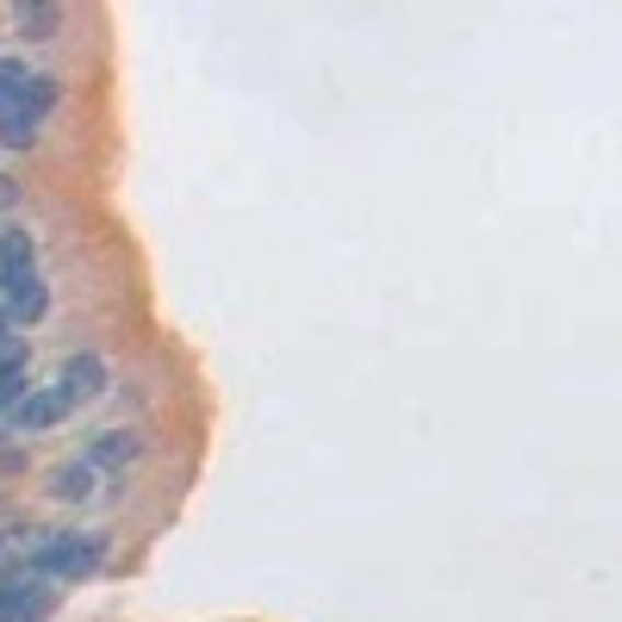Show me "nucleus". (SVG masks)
Masks as SVG:
<instances>
[{"instance_id":"f257e3e1","label":"nucleus","mask_w":622,"mask_h":622,"mask_svg":"<svg viewBox=\"0 0 622 622\" xmlns=\"http://www.w3.org/2000/svg\"><path fill=\"white\" fill-rule=\"evenodd\" d=\"M100 554H106L100 535H57V529L25 535V573H38V579H88Z\"/></svg>"},{"instance_id":"f03ea898","label":"nucleus","mask_w":622,"mask_h":622,"mask_svg":"<svg viewBox=\"0 0 622 622\" xmlns=\"http://www.w3.org/2000/svg\"><path fill=\"white\" fill-rule=\"evenodd\" d=\"M0 287H7V311L13 318H44V280L32 268V237L25 231L0 237Z\"/></svg>"},{"instance_id":"7ed1b4c3","label":"nucleus","mask_w":622,"mask_h":622,"mask_svg":"<svg viewBox=\"0 0 622 622\" xmlns=\"http://www.w3.org/2000/svg\"><path fill=\"white\" fill-rule=\"evenodd\" d=\"M62 399V411H76V405H94L100 392H106V361H100V355H69V361H62V373H57V387H50Z\"/></svg>"},{"instance_id":"20e7f679","label":"nucleus","mask_w":622,"mask_h":622,"mask_svg":"<svg viewBox=\"0 0 622 622\" xmlns=\"http://www.w3.org/2000/svg\"><path fill=\"white\" fill-rule=\"evenodd\" d=\"M50 610V585L38 573H20V579H0V622H38Z\"/></svg>"},{"instance_id":"39448f33","label":"nucleus","mask_w":622,"mask_h":622,"mask_svg":"<svg viewBox=\"0 0 622 622\" xmlns=\"http://www.w3.org/2000/svg\"><path fill=\"white\" fill-rule=\"evenodd\" d=\"M62 417H69V411H62V399L50 387H32L20 399V405H13V424L25 429V436H32V429H50V424H62Z\"/></svg>"},{"instance_id":"423d86ee","label":"nucleus","mask_w":622,"mask_h":622,"mask_svg":"<svg viewBox=\"0 0 622 622\" xmlns=\"http://www.w3.org/2000/svg\"><path fill=\"white\" fill-rule=\"evenodd\" d=\"M137 436L131 429H100L94 442H88V466H131L137 461Z\"/></svg>"},{"instance_id":"0eeeda50","label":"nucleus","mask_w":622,"mask_h":622,"mask_svg":"<svg viewBox=\"0 0 622 622\" xmlns=\"http://www.w3.org/2000/svg\"><path fill=\"white\" fill-rule=\"evenodd\" d=\"M50 498H62V505H88V498H94V466L88 461H62L57 473H50Z\"/></svg>"},{"instance_id":"6e6552de","label":"nucleus","mask_w":622,"mask_h":622,"mask_svg":"<svg viewBox=\"0 0 622 622\" xmlns=\"http://www.w3.org/2000/svg\"><path fill=\"white\" fill-rule=\"evenodd\" d=\"M13 20H20V32H25V38H50V32L62 25V7H20Z\"/></svg>"},{"instance_id":"1a4fd4ad","label":"nucleus","mask_w":622,"mask_h":622,"mask_svg":"<svg viewBox=\"0 0 622 622\" xmlns=\"http://www.w3.org/2000/svg\"><path fill=\"white\" fill-rule=\"evenodd\" d=\"M25 392H32V373H25V361H7V368H0V411H13Z\"/></svg>"},{"instance_id":"9d476101","label":"nucleus","mask_w":622,"mask_h":622,"mask_svg":"<svg viewBox=\"0 0 622 622\" xmlns=\"http://www.w3.org/2000/svg\"><path fill=\"white\" fill-rule=\"evenodd\" d=\"M0 143L25 150V143H38V125H32V118H0Z\"/></svg>"},{"instance_id":"9b49d317","label":"nucleus","mask_w":622,"mask_h":622,"mask_svg":"<svg viewBox=\"0 0 622 622\" xmlns=\"http://www.w3.org/2000/svg\"><path fill=\"white\" fill-rule=\"evenodd\" d=\"M7 361H25V336H13L7 311H0V368H7Z\"/></svg>"},{"instance_id":"f8f14e48","label":"nucleus","mask_w":622,"mask_h":622,"mask_svg":"<svg viewBox=\"0 0 622 622\" xmlns=\"http://www.w3.org/2000/svg\"><path fill=\"white\" fill-rule=\"evenodd\" d=\"M13 199H20V194H13V181L0 175V212H7V206H13Z\"/></svg>"}]
</instances>
